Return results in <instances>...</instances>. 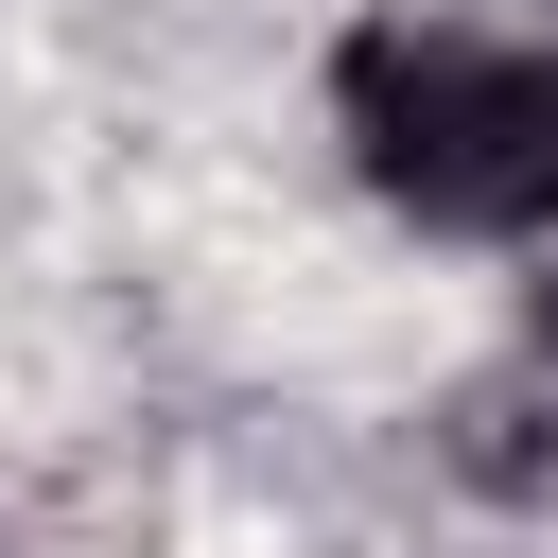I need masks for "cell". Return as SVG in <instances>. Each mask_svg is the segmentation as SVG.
<instances>
[{
  "instance_id": "6da1fadb",
  "label": "cell",
  "mask_w": 558,
  "mask_h": 558,
  "mask_svg": "<svg viewBox=\"0 0 558 558\" xmlns=\"http://www.w3.org/2000/svg\"><path fill=\"white\" fill-rule=\"evenodd\" d=\"M349 174L436 244L558 227V0H366L331 52Z\"/></svg>"
},
{
  "instance_id": "7a4b0ae2",
  "label": "cell",
  "mask_w": 558,
  "mask_h": 558,
  "mask_svg": "<svg viewBox=\"0 0 558 558\" xmlns=\"http://www.w3.org/2000/svg\"><path fill=\"white\" fill-rule=\"evenodd\" d=\"M436 453H453V488H471V506L558 523V296H523V331H506L488 366H453Z\"/></svg>"
}]
</instances>
